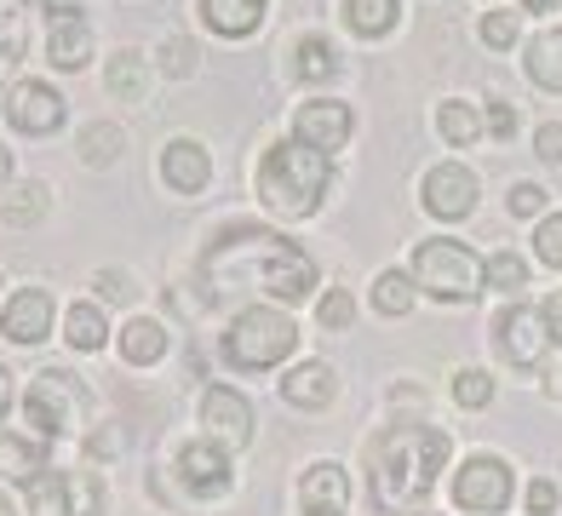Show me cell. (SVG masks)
<instances>
[{
	"instance_id": "1",
	"label": "cell",
	"mask_w": 562,
	"mask_h": 516,
	"mask_svg": "<svg viewBox=\"0 0 562 516\" xmlns=\"http://www.w3.org/2000/svg\"><path fill=\"white\" fill-rule=\"evenodd\" d=\"M201 276L218 299V288H259L281 304H293L316 288V258L299 242L276 236V229L259 224H229L218 229V242L201 253Z\"/></svg>"
},
{
	"instance_id": "2",
	"label": "cell",
	"mask_w": 562,
	"mask_h": 516,
	"mask_svg": "<svg viewBox=\"0 0 562 516\" xmlns=\"http://www.w3.org/2000/svg\"><path fill=\"white\" fill-rule=\"evenodd\" d=\"M453 442L437 425H391L379 430V442L368 448V476H373V505L385 516H407L430 500L437 471L448 464Z\"/></svg>"
},
{
	"instance_id": "3",
	"label": "cell",
	"mask_w": 562,
	"mask_h": 516,
	"mask_svg": "<svg viewBox=\"0 0 562 516\" xmlns=\"http://www.w3.org/2000/svg\"><path fill=\"white\" fill-rule=\"evenodd\" d=\"M334 190V161L299 138H281L259 155V201L276 218H311L322 195Z\"/></svg>"
},
{
	"instance_id": "4",
	"label": "cell",
	"mask_w": 562,
	"mask_h": 516,
	"mask_svg": "<svg viewBox=\"0 0 562 516\" xmlns=\"http://www.w3.org/2000/svg\"><path fill=\"white\" fill-rule=\"evenodd\" d=\"M293 350H299V327L270 304L241 310L224 333V361L241 368V373H265V368H276V361H288Z\"/></svg>"
},
{
	"instance_id": "5",
	"label": "cell",
	"mask_w": 562,
	"mask_h": 516,
	"mask_svg": "<svg viewBox=\"0 0 562 516\" xmlns=\"http://www.w3.org/2000/svg\"><path fill=\"white\" fill-rule=\"evenodd\" d=\"M414 288H425L442 304H465L482 293V258L465 242H448V236L419 242L414 247Z\"/></svg>"
},
{
	"instance_id": "6",
	"label": "cell",
	"mask_w": 562,
	"mask_h": 516,
	"mask_svg": "<svg viewBox=\"0 0 562 516\" xmlns=\"http://www.w3.org/2000/svg\"><path fill=\"white\" fill-rule=\"evenodd\" d=\"M23 419L35 425V436H69L75 425L87 419V391L75 384V373H64V368H46V373H35V384L23 391Z\"/></svg>"
},
{
	"instance_id": "7",
	"label": "cell",
	"mask_w": 562,
	"mask_h": 516,
	"mask_svg": "<svg viewBox=\"0 0 562 516\" xmlns=\"http://www.w3.org/2000/svg\"><path fill=\"white\" fill-rule=\"evenodd\" d=\"M510 487H517L510 482V464L494 459V453H476L453 471V505L471 511V516H494V511L510 505Z\"/></svg>"
},
{
	"instance_id": "8",
	"label": "cell",
	"mask_w": 562,
	"mask_h": 516,
	"mask_svg": "<svg viewBox=\"0 0 562 516\" xmlns=\"http://www.w3.org/2000/svg\"><path fill=\"white\" fill-rule=\"evenodd\" d=\"M546 345H551V333H546V316H540L533 304L499 310V322H494V350L510 361V368H540Z\"/></svg>"
},
{
	"instance_id": "9",
	"label": "cell",
	"mask_w": 562,
	"mask_h": 516,
	"mask_svg": "<svg viewBox=\"0 0 562 516\" xmlns=\"http://www.w3.org/2000/svg\"><path fill=\"white\" fill-rule=\"evenodd\" d=\"M419 201H425V213L430 218H471L476 213V172L471 167H459V161H437L425 172V184H419Z\"/></svg>"
},
{
	"instance_id": "10",
	"label": "cell",
	"mask_w": 562,
	"mask_h": 516,
	"mask_svg": "<svg viewBox=\"0 0 562 516\" xmlns=\"http://www.w3.org/2000/svg\"><path fill=\"white\" fill-rule=\"evenodd\" d=\"M350 103H334V98H316V103H299V115H293V138L304 149H322V155H334L350 144Z\"/></svg>"
},
{
	"instance_id": "11",
	"label": "cell",
	"mask_w": 562,
	"mask_h": 516,
	"mask_svg": "<svg viewBox=\"0 0 562 516\" xmlns=\"http://www.w3.org/2000/svg\"><path fill=\"white\" fill-rule=\"evenodd\" d=\"M201 425L218 448H247L252 442V407L241 391H229V384H207V396H201Z\"/></svg>"
},
{
	"instance_id": "12",
	"label": "cell",
	"mask_w": 562,
	"mask_h": 516,
	"mask_svg": "<svg viewBox=\"0 0 562 516\" xmlns=\"http://www.w3.org/2000/svg\"><path fill=\"white\" fill-rule=\"evenodd\" d=\"M178 482H184L195 500H218V494H229L236 471H229V453L207 436V442H184V448H178Z\"/></svg>"
},
{
	"instance_id": "13",
	"label": "cell",
	"mask_w": 562,
	"mask_h": 516,
	"mask_svg": "<svg viewBox=\"0 0 562 516\" xmlns=\"http://www.w3.org/2000/svg\"><path fill=\"white\" fill-rule=\"evenodd\" d=\"M7 121L18 126V133H30V138H46V133L64 126V98L46 81H18L7 92Z\"/></svg>"
},
{
	"instance_id": "14",
	"label": "cell",
	"mask_w": 562,
	"mask_h": 516,
	"mask_svg": "<svg viewBox=\"0 0 562 516\" xmlns=\"http://www.w3.org/2000/svg\"><path fill=\"white\" fill-rule=\"evenodd\" d=\"M0 333H7L12 345H41L46 333H53V293L46 288H18L0 310Z\"/></svg>"
},
{
	"instance_id": "15",
	"label": "cell",
	"mask_w": 562,
	"mask_h": 516,
	"mask_svg": "<svg viewBox=\"0 0 562 516\" xmlns=\"http://www.w3.org/2000/svg\"><path fill=\"white\" fill-rule=\"evenodd\" d=\"M161 178H167V190H178V195H201V190H207V178H213L207 144L172 138V144L161 149Z\"/></svg>"
},
{
	"instance_id": "16",
	"label": "cell",
	"mask_w": 562,
	"mask_h": 516,
	"mask_svg": "<svg viewBox=\"0 0 562 516\" xmlns=\"http://www.w3.org/2000/svg\"><path fill=\"white\" fill-rule=\"evenodd\" d=\"M299 500H304V516H345V505H350V476L339 471L334 459H322V464H311V471H304Z\"/></svg>"
},
{
	"instance_id": "17",
	"label": "cell",
	"mask_w": 562,
	"mask_h": 516,
	"mask_svg": "<svg viewBox=\"0 0 562 516\" xmlns=\"http://www.w3.org/2000/svg\"><path fill=\"white\" fill-rule=\"evenodd\" d=\"M46 58L58 69H81L92 58V23L81 12H53V23H46Z\"/></svg>"
},
{
	"instance_id": "18",
	"label": "cell",
	"mask_w": 562,
	"mask_h": 516,
	"mask_svg": "<svg viewBox=\"0 0 562 516\" xmlns=\"http://www.w3.org/2000/svg\"><path fill=\"white\" fill-rule=\"evenodd\" d=\"M281 396H288L293 407H304V413H316V407H327L339 396V373L327 368V361H299V368L281 379Z\"/></svg>"
},
{
	"instance_id": "19",
	"label": "cell",
	"mask_w": 562,
	"mask_h": 516,
	"mask_svg": "<svg viewBox=\"0 0 562 516\" xmlns=\"http://www.w3.org/2000/svg\"><path fill=\"white\" fill-rule=\"evenodd\" d=\"M265 12H270V0H201L207 30L224 35V41H247L265 23Z\"/></svg>"
},
{
	"instance_id": "20",
	"label": "cell",
	"mask_w": 562,
	"mask_h": 516,
	"mask_svg": "<svg viewBox=\"0 0 562 516\" xmlns=\"http://www.w3.org/2000/svg\"><path fill=\"white\" fill-rule=\"evenodd\" d=\"M121 356L133 361V368H149V361L167 356V327L156 316H133L121 327Z\"/></svg>"
},
{
	"instance_id": "21",
	"label": "cell",
	"mask_w": 562,
	"mask_h": 516,
	"mask_svg": "<svg viewBox=\"0 0 562 516\" xmlns=\"http://www.w3.org/2000/svg\"><path fill=\"white\" fill-rule=\"evenodd\" d=\"M528 81L546 92H562V30H546L528 41Z\"/></svg>"
},
{
	"instance_id": "22",
	"label": "cell",
	"mask_w": 562,
	"mask_h": 516,
	"mask_svg": "<svg viewBox=\"0 0 562 516\" xmlns=\"http://www.w3.org/2000/svg\"><path fill=\"white\" fill-rule=\"evenodd\" d=\"M396 18H402V0H345V23H350V30L362 35V41L391 35Z\"/></svg>"
},
{
	"instance_id": "23",
	"label": "cell",
	"mask_w": 562,
	"mask_h": 516,
	"mask_svg": "<svg viewBox=\"0 0 562 516\" xmlns=\"http://www.w3.org/2000/svg\"><path fill=\"white\" fill-rule=\"evenodd\" d=\"M293 75H299L304 87L334 81V75H339V52H334V41H327V35H304V41H299V64H293Z\"/></svg>"
},
{
	"instance_id": "24",
	"label": "cell",
	"mask_w": 562,
	"mask_h": 516,
	"mask_svg": "<svg viewBox=\"0 0 562 516\" xmlns=\"http://www.w3.org/2000/svg\"><path fill=\"white\" fill-rule=\"evenodd\" d=\"M46 206H53V190L30 178V184H18L7 201H0V218H7L12 229H30V224H41V218H46Z\"/></svg>"
},
{
	"instance_id": "25",
	"label": "cell",
	"mask_w": 562,
	"mask_h": 516,
	"mask_svg": "<svg viewBox=\"0 0 562 516\" xmlns=\"http://www.w3.org/2000/svg\"><path fill=\"white\" fill-rule=\"evenodd\" d=\"M64 339H69L75 350H104V339H110L104 310H98V304H69V316H64Z\"/></svg>"
},
{
	"instance_id": "26",
	"label": "cell",
	"mask_w": 562,
	"mask_h": 516,
	"mask_svg": "<svg viewBox=\"0 0 562 516\" xmlns=\"http://www.w3.org/2000/svg\"><path fill=\"white\" fill-rule=\"evenodd\" d=\"M104 87H110L121 103H138V98H144V87H149V69H144L138 52H115V58H110V75H104Z\"/></svg>"
},
{
	"instance_id": "27",
	"label": "cell",
	"mask_w": 562,
	"mask_h": 516,
	"mask_svg": "<svg viewBox=\"0 0 562 516\" xmlns=\"http://www.w3.org/2000/svg\"><path fill=\"white\" fill-rule=\"evenodd\" d=\"M437 133L453 144V149H471L482 138V115H476V103H442L437 110Z\"/></svg>"
},
{
	"instance_id": "28",
	"label": "cell",
	"mask_w": 562,
	"mask_h": 516,
	"mask_svg": "<svg viewBox=\"0 0 562 516\" xmlns=\"http://www.w3.org/2000/svg\"><path fill=\"white\" fill-rule=\"evenodd\" d=\"M23 487H30V511L35 516H69V476L64 471H41Z\"/></svg>"
},
{
	"instance_id": "29",
	"label": "cell",
	"mask_w": 562,
	"mask_h": 516,
	"mask_svg": "<svg viewBox=\"0 0 562 516\" xmlns=\"http://www.w3.org/2000/svg\"><path fill=\"white\" fill-rule=\"evenodd\" d=\"M373 304L385 310V316H407V310H414V276H407V270H379Z\"/></svg>"
},
{
	"instance_id": "30",
	"label": "cell",
	"mask_w": 562,
	"mask_h": 516,
	"mask_svg": "<svg viewBox=\"0 0 562 516\" xmlns=\"http://www.w3.org/2000/svg\"><path fill=\"white\" fill-rule=\"evenodd\" d=\"M482 288H499V293H517V288H528V265L517 253H494V258H482Z\"/></svg>"
},
{
	"instance_id": "31",
	"label": "cell",
	"mask_w": 562,
	"mask_h": 516,
	"mask_svg": "<svg viewBox=\"0 0 562 516\" xmlns=\"http://www.w3.org/2000/svg\"><path fill=\"white\" fill-rule=\"evenodd\" d=\"M0 464L18 476V482H30L46 471V448L41 442H18V436H0Z\"/></svg>"
},
{
	"instance_id": "32",
	"label": "cell",
	"mask_w": 562,
	"mask_h": 516,
	"mask_svg": "<svg viewBox=\"0 0 562 516\" xmlns=\"http://www.w3.org/2000/svg\"><path fill=\"white\" fill-rule=\"evenodd\" d=\"M121 126H110V121H92L87 126V133H81V161L87 167H110L115 161V155H121Z\"/></svg>"
},
{
	"instance_id": "33",
	"label": "cell",
	"mask_w": 562,
	"mask_h": 516,
	"mask_svg": "<svg viewBox=\"0 0 562 516\" xmlns=\"http://www.w3.org/2000/svg\"><path fill=\"white\" fill-rule=\"evenodd\" d=\"M453 402H459V407H488V402H494V379L482 373V368L453 373Z\"/></svg>"
},
{
	"instance_id": "34",
	"label": "cell",
	"mask_w": 562,
	"mask_h": 516,
	"mask_svg": "<svg viewBox=\"0 0 562 516\" xmlns=\"http://www.w3.org/2000/svg\"><path fill=\"white\" fill-rule=\"evenodd\" d=\"M316 322H322L327 333H345V327L356 322V299H350L345 288H334V293H322V304H316Z\"/></svg>"
},
{
	"instance_id": "35",
	"label": "cell",
	"mask_w": 562,
	"mask_h": 516,
	"mask_svg": "<svg viewBox=\"0 0 562 516\" xmlns=\"http://www.w3.org/2000/svg\"><path fill=\"white\" fill-rule=\"evenodd\" d=\"M517 35H522V12H488L482 18V41H488L494 52L517 46Z\"/></svg>"
},
{
	"instance_id": "36",
	"label": "cell",
	"mask_w": 562,
	"mask_h": 516,
	"mask_svg": "<svg viewBox=\"0 0 562 516\" xmlns=\"http://www.w3.org/2000/svg\"><path fill=\"white\" fill-rule=\"evenodd\" d=\"M195 64H201V52H195V41H184V35H172V41L161 46V69L172 75V81H184V75H195Z\"/></svg>"
},
{
	"instance_id": "37",
	"label": "cell",
	"mask_w": 562,
	"mask_h": 516,
	"mask_svg": "<svg viewBox=\"0 0 562 516\" xmlns=\"http://www.w3.org/2000/svg\"><path fill=\"white\" fill-rule=\"evenodd\" d=\"M533 253H540V265L562 270V213L540 218V229H533Z\"/></svg>"
},
{
	"instance_id": "38",
	"label": "cell",
	"mask_w": 562,
	"mask_h": 516,
	"mask_svg": "<svg viewBox=\"0 0 562 516\" xmlns=\"http://www.w3.org/2000/svg\"><path fill=\"white\" fill-rule=\"evenodd\" d=\"M69 516H98L104 511V487H98V476H69Z\"/></svg>"
},
{
	"instance_id": "39",
	"label": "cell",
	"mask_w": 562,
	"mask_h": 516,
	"mask_svg": "<svg viewBox=\"0 0 562 516\" xmlns=\"http://www.w3.org/2000/svg\"><path fill=\"white\" fill-rule=\"evenodd\" d=\"M505 206H510L517 218H540V213H546V190H540V184H510Z\"/></svg>"
},
{
	"instance_id": "40",
	"label": "cell",
	"mask_w": 562,
	"mask_h": 516,
	"mask_svg": "<svg viewBox=\"0 0 562 516\" xmlns=\"http://www.w3.org/2000/svg\"><path fill=\"white\" fill-rule=\"evenodd\" d=\"M488 133H494L499 144L517 133V103H510V98H494V103H488Z\"/></svg>"
},
{
	"instance_id": "41",
	"label": "cell",
	"mask_w": 562,
	"mask_h": 516,
	"mask_svg": "<svg viewBox=\"0 0 562 516\" xmlns=\"http://www.w3.org/2000/svg\"><path fill=\"white\" fill-rule=\"evenodd\" d=\"M557 511V482L551 476H533L528 482V516H551Z\"/></svg>"
},
{
	"instance_id": "42",
	"label": "cell",
	"mask_w": 562,
	"mask_h": 516,
	"mask_svg": "<svg viewBox=\"0 0 562 516\" xmlns=\"http://www.w3.org/2000/svg\"><path fill=\"white\" fill-rule=\"evenodd\" d=\"M533 155H540V161H551V167L562 161V126H557V121H546L540 133H533Z\"/></svg>"
},
{
	"instance_id": "43",
	"label": "cell",
	"mask_w": 562,
	"mask_h": 516,
	"mask_svg": "<svg viewBox=\"0 0 562 516\" xmlns=\"http://www.w3.org/2000/svg\"><path fill=\"white\" fill-rule=\"evenodd\" d=\"M98 293L126 304V299H133V276H126V270H98Z\"/></svg>"
},
{
	"instance_id": "44",
	"label": "cell",
	"mask_w": 562,
	"mask_h": 516,
	"mask_svg": "<svg viewBox=\"0 0 562 516\" xmlns=\"http://www.w3.org/2000/svg\"><path fill=\"white\" fill-rule=\"evenodd\" d=\"M540 316H546V333H551V345H562V288L540 304Z\"/></svg>"
},
{
	"instance_id": "45",
	"label": "cell",
	"mask_w": 562,
	"mask_h": 516,
	"mask_svg": "<svg viewBox=\"0 0 562 516\" xmlns=\"http://www.w3.org/2000/svg\"><path fill=\"white\" fill-rule=\"evenodd\" d=\"M562 7V0H522V12H533V18H551Z\"/></svg>"
},
{
	"instance_id": "46",
	"label": "cell",
	"mask_w": 562,
	"mask_h": 516,
	"mask_svg": "<svg viewBox=\"0 0 562 516\" xmlns=\"http://www.w3.org/2000/svg\"><path fill=\"white\" fill-rule=\"evenodd\" d=\"M7 407H12V373L0 368V419H7Z\"/></svg>"
},
{
	"instance_id": "47",
	"label": "cell",
	"mask_w": 562,
	"mask_h": 516,
	"mask_svg": "<svg viewBox=\"0 0 562 516\" xmlns=\"http://www.w3.org/2000/svg\"><path fill=\"white\" fill-rule=\"evenodd\" d=\"M46 12H81V0H46Z\"/></svg>"
},
{
	"instance_id": "48",
	"label": "cell",
	"mask_w": 562,
	"mask_h": 516,
	"mask_svg": "<svg viewBox=\"0 0 562 516\" xmlns=\"http://www.w3.org/2000/svg\"><path fill=\"white\" fill-rule=\"evenodd\" d=\"M7 172H12V161H7V149H0V184H7Z\"/></svg>"
},
{
	"instance_id": "49",
	"label": "cell",
	"mask_w": 562,
	"mask_h": 516,
	"mask_svg": "<svg viewBox=\"0 0 562 516\" xmlns=\"http://www.w3.org/2000/svg\"><path fill=\"white\" fill-rule=\"evenodd\" d=\"M0 516H12V500L7 494H0Z\"/></svg>"
},
{
	"instance_id": "50",
	"label": "cell",
	"mask_w": 562,
	"mask_h": 516,
	"mask_svg": "<svg viewBox=\"0 0 562 516\" xmlns=\"http://www.w3.org/2000/svg\"><path fill=\"white\" fill-rule=\"evenodd\" d=\"M0 12H18V0H0Z\"/></svg>"
},
{
	"instance_id": "51",
	"label": "cell",
	"mask_w": 562,
	"mask_h": 516,
	"mask_svg": "<svg viewBox=\"0 0 562 516\" xmlns=\"http://www.w3.org/2000/svg\"><path fill=\"white\" fill-rule=\"evenodd\" d=\"M557 391H562V384H557Z\"/></svg>"
},
{
	"instance_id": "52",
	"label": "cell",
	"mask_w": 562,
	"mask_h": 516,
	"mask_svg": "<svg viewBox=\"0 0 562 516\" xmlns=\"http://www.w3.org/2000/svg\"><path fill=\"white\" fill-rule=\"evenodd\" d=\"M0 64H7V58H0Z\"/></svg>"
}]
</instances>
